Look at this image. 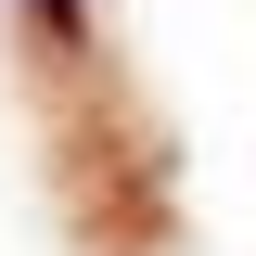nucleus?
Returning <instances> with one entry per match:
<instances>
[{
	"mask_svg": "<svg viewBox=\"0 0 256 256\" xmlns=\"http://www.w3.org/2000/svg\"><path fill=\"white\" fill-rule=\"evenodd\" d=\"M38 13H77V0H38Z\"/></svg>",
	"mask_w": 256,
	"mask_h": 256,
	"instance_id": "f257e3e1",
	"label": "nucleus"
}]
</instances>
